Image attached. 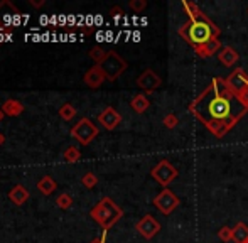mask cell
<instances>
[{
    "label": "cell",
    "instance_id": "6da1fadb",
    "mask_svg": "<svg viewBox=\"0 0 248 243\" xmlns=\"http://www.w3.org/2000/svg\"><path fill=\"white\" fill-rule=\"evenodd\" d=\"M189 112L211 135L223 138L248 113V103L226 86L225 78H215L189 103Z\"/></svg>",
    "mask_w": 248,
    "mask_h": 243
},
{
    "label": "cell",
    "instance_id": "7a4b0ae2",
    "mask_svg": "<svg viewBox=\"0 0 248 243\" xmlns=\"http://www.w3.org/2000/svg\"><path fill=\"white\" fill-rule=\"evenodd\" d=\"M183 9H184V12L187 14L189 20L177 29V34H179L189 46H193L194 49H196V47L209 43V41L219 39V34H221L219 27H216L215 24H213V20L209 19L206 14H202L201 10H199V7L196 3L184 0Z\"/></svg>",
    "mask_w": 248,
    "mask_h": 243
},
{
    "label": "cell",
    "instance_id": "3957f363",
    "mask_svg": "<svg viewBox=\"0 0 248 243\" xmlns=\"http://www.w3.org/2000/svg\"><path fill=\"white\" fill-rule=\"evenodd\" d=\"M90 216L107 231L118 223V220L124 216V211H122V208L118 206L111 197H103V199L90 211Z\"/></svg>",
    "mask_w": 248,
    "mask_h": 243
},
{
    "label": "cell",
    "instance_id": "277c9868",
    "mask_svg": "<svg viewBox=\"0 0 248 243\" xmlns=\"http://www.w3.org/2000/svg\"><path fill=\"white\" fill-rule=\"evenodd\" d=\"M127 66H128L127 61H125L118 53H115V51H108L107 58L100 62L101 71L105 73V76H107L108 81H115L118 76L124 75L125 69H127Z\"/></svg>",
    "mask_w": 248,
    "mask_h": 243
},
{
    "label": "cell",
    "instance_id": "5b68a950",
    "mask_svg": "<svg viewBox=\"0 0 248 243\" xmlns=\"http://www.w3.org/2000/svg\"><path fill=\"white\" fill-rule=\"evenodd\" d=\"M71 135L79 144L88 145V144H92L96 135H98V127L90 119H81L71 128Z\"/></svg>",
    "mask_w": 248,
    "mask_h": 243
},
{
    "label": "cell",
    "instance_id": "8992f818",
    "mask_svg": "<svg viewBox=\"0 0 248 243\" xmlns=\"http://www.w3.org/2000/svg\"><path fill=\"white\" fill-rule=\"evenodd\" d=\"M20 22V12L16 9V5L10 2L0 3V30L10 32L19 26Z\"/></svg>",
    "mask_w": 248,
    "mask_h": 243
},
{
    "label": "cell",
    "instance_id": "52a82bcc",
    "mask_svg": "<svg viewBox=\"0 0 248 243\" xmlns=\"http://www.w3.org/2000/svg\"><path fill=\"white\" fill-rule=\"evenodd\" d=\"M225 83L235 95L242 96V98L245 100V96L248 93V75L245 73V69L243 68L233 69V73H230L225 78Z\"/></svg>",
    "mask_w": 248,
    "mask_h": 243
},
{
    "label": "cell",
    "instance_id": "ba28073f",
    "mask_svg": "<svg viewBox=\"0 0 248 243\" xmlns=\"http://www.w3.org/2000/svg\"><path fill=\"white\" fill-rule=\"evenodd\" d=\"M150 176H152L157 182L166 187L177 178V169L174 167L169 161H160L159 164L150 171Z\"/></svg>",
    "mask_w": 248,
    "mask_h": 243
},
{
    "label": "cell",
    "instance_id": "9c48e42d",
    "mask_svg": "<svg viewBox=\"0 0 248 243\" xmlns=\"http://www.w3.org/2000/svg\"><path fill=\"white\" fill-rule=\"evenodd\" d=\"M154 206L162 214H170L177 206H179V197L170 189H162L155 197H154Z\"/></svg>",
    "mask_w": 248,
    "mask_h": 243
},
{
    "label": "cell",
    "instance_id": "30bf717a",
    "mask_svg": "<svg viewBox=\"0 0 248 243\" xmlns=\"http://www.w3.org/2000/svg\"><path fill=\"white\" fill-rule=\"evenodd\" d=\"M137 231L145 238V240H152L157 233L160 231V223L152 216V214H145L137 225H135Z\"/></svg>",
    "mask_w": 248,
    "mask_h": 243
},
{
    "label": "cell",
    "instance_id": "8fae6325",
    "mask_svg": "<svg viewBox=\"0 0 248 243\" xmlns=\"http://www.w3.org/2000/svg\"><path fill=\"white\" fill-rule=\"evenodd\" d=\"M160 85H162V78L155 71H152V69H145L137 78V86L140 90H144V91H154Z\"/></svg>",
    "mask_w": 248,
    "mask_h": 243
},
{
    "label": "cell",
    "instance_id": "7c38bea8",
    "mask_svg": "<svg viewBox=\"0 0 248 243\" xmlns=\"http://www.w3.org/2000/svg\"><path fill=\"white\" fill-rule=\"evenodd\" d=\"M98 122L101 123V127L107 128V130H115V128L120 125L122 115L113 108V106H107V108L98 115Z\"/></svg>",
    "mask_w": 248,
    "mask_h": 243
},
{
    "label": "cell",
    "instance_id": "4fadbf2b",
    "mask_svg": "<svg viewBox=\"0 0 248 243\" xmlns=\"http://www.w3.org/2000/svg\"><path fill=\"white\" fill-rule=\"evenodd\" d=\"M83 81H85V85L88 86V88L96 90V88H100L105 81H107V76H105V73L101 71L100 64H95L93 68H90L88 71L85 73Z\"/></svg>",
    "mask_w": 248,
    "mask_h": 243
},
{
    "label": "cell",
    "instance_id": "5bb4252c",
    "mask_svg": "<svg viewBox=\"0 0 248 243\" xmlns=\"http://www.w3.org/2000/svg\"><path fill=\"white\" fill-rule=\"evenodd\" d=\"M219 47H221V41L213 39V41H209V43L196 47L194 51H196V54L199 58H211V56H215V54L219 53Z\"/></svg>",
    "mask_w": 248,
    "mask_h": 243
},
{
    "label": "cell",
    "instance_id": "9a60e30c",
    "mask_svg": "<svg viewBox=\"0 0 248 243\" xmlns=\"http://www.w3.org/2000/svg\"><path fill=\"white\" fill-rule=\"evenodd\" d=\"M9 197L16 206H20V204H24L29 199V191H27V187L22 186V184H17V186H14L12 189H10Z\"/></svg>",
    "mask_w": 248,
    "mask_h": 243
},
{
    "label": "cell",
    "instance_id": "2e32d148",
    "mask_svg": "<svg viewBox=\"0 0 248 243\" xmlns=\"http://www.w3.org/2000/svg\"><path fill=\"white\" fill-rule=\"evenodd\" d=\"M218 60L221 64H225L226 68H232L233 64H236L240 60V54L236 53L233 47H230V46H226V47H223L221 51H219V54H218Z\"/></svg>",
    "mask_w": 248,
    "mask_h": 243
},
{
    "label": "cell",
    "instance_id": "e0dca14e",
    "mask_svg": "<svg viewBox=\"0 0 248 243\" xmlns=\"http://www.w3.org/2000/svg\"><path fill=\"white\" fill-rule=\"evenodd\" d=\"M2 110L9 117H19L24 112V105L20 102H17V100H7L2 105Z\"/></svg>",
    "mask_w": 248,
    "mask_h": 243
},
{
    "label": "cell",
    "instance_id": "ac0fdd59",
    "mask_svg": "<svg viewBox=\"0 0 248 243\" xmlns=\"http://www.w3.org/2000/svg\"><path fill=\"white\" fill-rule=\"evenodd\" d=\"M130 106L135 113H145L147 112V108L150 106V102L145 95H135L130 102Z\"/></svg>",
    "mask_w": 248,
    "mask_h": 243
},
{
    "label": "cell",
    "instance_id": "d6986e66",
    "mask_svg": "<svg viewBox=\"0 0 248 243\" xmlns=\"http://www.w3.org/2000/svg\"><path fill=\"white\" fill-rule=\"evenodd\" d=\"M37 189L41 191L43 194H52L56 191V181L51 178V176H44L39 182H37Z\"/></svg>",
    "mask_w": 248,
    "mask_h": 243
},
{
    "label": "cell",
    "instance_id": "ffe728a7",
    "mask_svg": "<svg viewBox=\"0 0 248 243\" xmlns=\"http://www.w3.org/2000/svg\"><path fill=\"white\" fill-rule=\"evenodd\" d=\"M233 242L235 243H247L248 242V227L245 223H238L233 228Z\"/></svg>",
    "mask_w": 248,
    "mask_h": 243
},
{
    "label": "cell",
    "instance_id": "44dd1931",
    "mask_svg": "<svg viewBox=\"0 0 248 243\" xmlns=\"http://www.w3.org/2000/svg\"><path fill=\"white\" fill-rule=\"evenodd\" d=\"M79 157H81V152H79L78 147H75V145H71V147H68L64 151V161L66 162H78Z\"/></svg>",
    "mask_w": 248,
    "mask_h": 243
},
{
    "label": "cell",
    "instance_id": "7402d4cb",
    "mask_svg": "<svg viewBox=\"0 0 248 243\" xmlns=\"http://www.w3.org/2000/svg\"><path fill=\"white\" fill-rule=\"evenodd\" d=\"M75 115H76V108L71 103H64V105L59 108V117H61L62 120H71V119H75Z\"/></svg>",
    "mask_w": 248,
    "mask_h": 243
},
{
    "label": "cell",
    "instance_id": "603a6c76",
    "mask_svg": "<svg viewBox=\"0 0 248 243\" xmlns=\"http://www.w3.org/2000/svg\"><path fill=\"white\" fill-rule=\"evenodd\" d=\"M88 56L92 58V60L95 61L96 64H100V62L103 61L105 58H107V51H105V49H101L100 46H95V47H92V49H90Z\"/></svg>",
    "mask_w": 248,
    "mask_h": 243
},
{
    "label": "cell",
    "instance_id": "cb8c5ba5",
    "mask_svg": "<svg viewBox=\"0 0 248 243\" xmlns=\"http://www.w3.org/2000/svg\"><path fill=\"white\" fill-rule=\"evenodd\" d=\"M56 204H58L61 210H68V208H71V204H73V197L69 196V194L62 193V194H59V196H58Z\"/></svg>",
    "mask_w": 248,
    "mask_h": 243
},
{
    "label": "cell",
    "instance_id": "d4e9b609",
    "mask_svg": "<svg viewBox=\"0 0 248 243\" xmlns=\"http://www.w3.org/2000/svg\"><path fill=\"white\" fill-rule=\"evenodd\" d=\"M81 184L85 187H88V189H93V187L98 184V178H96L93 172H86V174L83 176V179H81Z\"/></svg>",
    "mask_w": 248,
    "mask_h": 243
},
{
    "label": "cell",
    "instance_id": "484cf974",
    "mask_svg": "<svg viewBox=\"0 0 248 243\" xmlns=\"http://www.w3.org/2000/svg\"><path fill=\"white\" fill-rule=\"evenodd\" d=\"M218 238L221 242H225V243H228V242H232L233 240V228H230V227H221L218 230Z\"/></svg>",
    "mask_w": 248,
    "mask_h": 243
},
{
    "label": "cell",
    "instance_id": "4316f807",
    "mask_svg": "<svg viewBox=\"0 0 248 243\" xmlns=\"http://www.w3.org/2000/svg\"><path fill=\"white\" fill-rule=\"evenodd\" d=\"M162 123L166 128H174V127H177V123H179V119H177V115H174V113H167V115L162 119Z\"/></svg>",
    "mask_w": 248,
    "mask_h": 243
},
{
    "label": "cell",
    "instance_id": "83f0119b",
    "mask_svg": "<svg viewBox=\"0 0 248 243\" xmlns=\"http://www.w3.org/2000/svg\"><path fill=\"white\" fill-rule=\"evenodd\" d=\"M128 7H130L134 12H142V10H145V7H147V2L145 0H130V3H128Z\"/></svg>",
    "mask_w": 248,
    "mask_h": 243
},
{
    "label": "cell",
    "instance_id": "f1b7e54d",
    "mask_svg": "<svg viewBox=\"0 0 248 243\" xmlns=\"http://www.w3.org/2000/svg\"><path fill=\"white\" fill-rule=\"evenodd\" d=\"M44 3H46L44 0H39V2H37V0H31V5L32 7H43Z\"/></svg>",
    "mask_w": 248,
    "mask_h": 243
},
{
    "label": "cell",
    "instance_id": "f546056e",
    "mask_svg": "<svg viewBox=\"0 0 248 243\" xmlns=\"http://www.w3.org/2000/svg\"><path fill=\"white\" fill-rule=\"evenodd\" d=\"M90 243H105V235L101 238H95L93 242H90Z\"/></svg>",
    "mask_w": 248,
    "mask_h": 243
},
{
    "label": "cell",
    "instance_id": "4dcf8cb0",
    "mask_svg": "<svg viewBox=\"0 0 248 243\" xmlns=\"http://www.w3.org/2000/svg\"><path fill=\"white\" fill-rule=\"evenodd\" d=\"M3 115H5V113H3L2 106H0V122H2V120H3Z\"/></svg>",
    "mask_w": 248,
    "mask_h": 243
},
{
    "label": "cell",
    "instance_id": "1f68e13d",
    "mask_svg": "<svg viewBox=\"0 0 248 243\" xmlns=\"http://www.w3.org/2000/svg\"><path fill=\"white\" fill-rule=\"evenodd\" d=\"M2 144H3V135L0 134V145H2Z\"/></svg>",
    "mask_w": 248,
    "mask_h": 243
},
{
    "label": "cell",
    "instance_id": "d6a6232c",
    "mask_svg": "<svg viewBox=\"0 0 248 243\" xmlns=\"http://www.w3.org/2000/svg\"><path fill=\"white\" fill-rule=\"evenodd\" d=\"M245 100H247V103H248V93H247V96H245Z\"/></svg>",
    "mask_w": 248,
    "mask_h": 243
},
{
    "label": "cell",
    "instance_id": "836d02e7",
    "mask_svg": "<svg viewBox=\"0 0 248 243\" xmlns=\"http://www.w3.org/2000/svg\"><path fill=\"white\" fill-rule=\"evenodd\" d=\"M247 243H248V242H247Z\"/></svg>",
    "mask_w": 248,
    "mask_h": 243
}]
</instances>
